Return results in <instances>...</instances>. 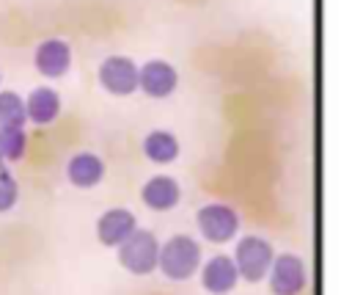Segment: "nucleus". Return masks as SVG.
<instances>
[{
  "mask_svg": "<svg viewBox=\"0 0 352 295\" xmlns=\"http://www.w3.org/2000/svg\"><path fill=\"white\" fill-rule=\"evenodd\" d=\"M25 149H28L25 127H0V165L22 160Z\"/></svg>",
  "mask_w": 352,
  "mask_h": 295,
  "instance_id": "2eb2a0df",
  "label": "nucleus"
},
{
  "mask_svg": "<svg viewBox=\"0 0 352 295\" xmlns=\"http://www.w3.org/2000/svg\"><path fill=\"white\" fill-rule=\"evenodd\" d=\"M135 229H138V218H135L129 210H124V207L104 210V212L99 215V221H96V237H99V243L107 245V248L124 243Z\"/></svg>",
  "mask_w": 352,
  "mask_h": 295,
  "instance_id": "9d476101",
  "label": "nucleus"
},
{
  "mask_svg": "<svg viewBox=\"0 0 352 295\" xmlns=\"http://www.w3.org/2000/svg\"><path fill=\"white\" fill-rule=\"evenodd\" d=\"M19 199V185L8 168L0 165V212H8Z\"/></svg>",
  "mask_w": 352,
  "mask_h": 295,
  "instance_id": "f3484780",
  "label": "nucleus"
},
{
  "mask_svg": "<svg viewBox=\"0 0 352 295\" xmlns=\"http://www.w3.org/2000/svg\"><path fill=\"white\" fill-rule=\"evenodd\" d=\"M176 85H179V74L168 61L151 58L143 66H138V88L146 96L165 99V96H170L176 91Z\"/></svg>",
  "mask_w": 352,
  "mask_h": 295,
  "instance_id": "0eeeda50",
  "label": "nucleus"
},
{
  "mask_svg": "<svg viewBox=\"0 0 352 295\" xmlns=\"http://www.w3.org/2000/svg\"><path fill=\"white\" fill-rule=\"evenodd\" d=\"M118 248V262L124 270H129L132 276H148L157 267V256H160V240L154 237V232L148 229H135L124 243L116 245Z\"/></svg>",
  "mask_w": 352,
  "mask_h": 295,
  "instance_id": "f03ea898",
  "label": "nucleus"
},
{
  "mask_svg": "<svg viewBox=\"0 0 352 295\" xmlns=\"http://www.w3.org/2000/svg\"><path fill=\"white\" fill-rule=\"evenodd\" d=\"M239 281L236 265L228 254H214L204 267H201V287L212 295H228Z\"/></svg>",
  "mask_w": 352,
  "mask_h": 295,
  "instance_id": "1a4fd4ad",
  "label": "nucleus"
},
{
  "mask_svg": "<svg viewBox=\"0 0 352 295\" xmlns=\"http://www.w3.org/2000/svg\"><path fill=\"white\" fill-rule=\"evenodd\" d=\"M270 289L275 295H300L305 289V262L302 256L292 254V251H283L278 256H272V265H270Z\"/></svg>",
  "mask_w": 352,
  "mask_h": 295,
  "instance_id": "39448f33",
  "label": "nucleus"
},
{
  "mask_svg": "<svg viewBox=\"0 0 352 295\" xmlns=\"http://www.w3.org/2000/svg\"><path fill=\"white\" fill-rule=\"evenodd\" d=\"M25 102L14 91H0V127H25Z\"/></svg>",
  "mask_w": 352,
  "mask_h": 295,
  "instance_id": "dca6fc26",
  "label": "nucleus"
},
{
  "mask_svg": "<svg viewBox=\"0 0 352 295\" xmlns=\"http://www.w3.org/2000/svg\"><path fill=\"white\" fill-rule=\"evenodd\" d=\"M140 199H143V204H146L148 210H154V212H168V210H173V207L182 201V187H179V182H176L173 176L157 174V176H151V179L140 187Z\"/></svg>",
  "mask_w": 352,
  "mask_h": 295,
  "instance_id": "9b49d317",
  "label": "nucleus"
},
{
  "mask_svg": "<svg viewBox=\"0 0 352 295\" xmlns=\"http://www.w3.org/2000/svg\"><path fill=\"white\" fill-rule=\"evenodd\" d=\"M195 223H198V232L204 234V240H209V243H228L239 232L236 210L228 204H220V201L204 204L195 215Z\"/></svg>",
  "mask_w": 352,
  "mask_h": 295,
  "instance_id": "20e7f679",
  "label": "nucleus"
},
{
  "mask_svg": "<svg viewBox=\"0 0 352 295\" xmlns=\"http://www.w3.org/2000/svg\"><path fill=\"white\" fill-rule=\"evenodd\" d=\"M66 176L74 187H96L104 179V163L94 152H77L66 163Z\"/></svg>",
  "mask_w": 352,
  "mask_h": 295,
  "instance_id": "f8f14e48",
  "label": "nucleus"
},
{
  "mask_svg": "<svg viewBox=\"0 0 352 295\" xmlns=\"http://www.w3.org/2000/svg\"><path fill=\"white\" fill-rule=\"evenodd\" d=\"M143 152H146V157H148L151 163L165 165V163H173V160L179 157V141H176V135L168 132V130H154V132L146 135Z\"/></svg>",
  "mask_w": 352,
  "mask_h": 295,
  "instance_id": "4468645a",
  "label": "nucleus"
},
{
  "mask_svg": "<svg viewBox=\"0 0 352 295\" xmlns=\"http://www.w3.org/2000/svg\"><path fill=\"white\" fill-rule=\"evenodd\" d=\"M99 83L113 96H129L138 91V63L126 55H110L99 63Z\"/></svg>",
  "mask_w": 352,
  "mask_h": 295,
  "instance_id": "423d86ee",
  "label": "nucleus"
},
{
  "mask_svg": "<svg viewBox=\"0 0 352 295\" xmlns=\"http://www.w3.org/2000/svg\"><path fill=\"white\" fill-rule=\"evenodd\" d=\"M272 243H267L264 237L258 234H245L236 248H234V265H236V273L239 278L250 281V284H258L264 281V276L270 273V265H272Z\"/></svg>",
  "mask_w": 352,
  "mask_h": 295,
  "instance_id": "7ed1b4c3",
  "label": "nucleus"
},
{
  "mask_svg": "<svg viewBox=\"0 0 352 295\" xmlns=\"http://www.w3.org/2000/svg\"><path fill=\"white\" fill-rule=\"evenodd\" d=\"M33 61H36L38 74H44V77H50V80H58V77H63V74L69 72V66H72V47H69V41H63V39H44V41L36 47Z\"/></svg>",
  "mask_w": 352,
  "mask_h": 295,
  "instance_id": "6e6552de",
  "label": "nucleus"
},
{
  "mask_svg": "<svg viewBox=\"0 0 352 295\" xmlns=\"http://www.w3.org/2000/svg\"><path fill=\"white\" fill-rule=\"evenodd\" d=\"M157 267L170 281H187L201 267V245L190 234H173L168 243L160 245Z\"/></svg>",
  "mask_w": 352,
  "mask_h": 295,
  "instance_id": "f257e3e1",
  "label": "nucleus"
},
{
  "mask_svg": "<svg viewBox=\"0 0 352 295\" xmlns=\"http://www.w3.org/2000/svg\"><path fill=\"white\" fill-rule=\"evenodd\" d=\"M58 113H60V96H58L55 88L41 85V88H33L28 94V99H25L28 121H33L38 127H47V124H52L58 119Z\"/></svg>",
  "mask_w": 352,
  "mask_h": 295,
  "instance_id": "ddd939ff",
  "label": "nucleus"
}]
</instances>
